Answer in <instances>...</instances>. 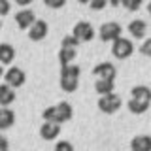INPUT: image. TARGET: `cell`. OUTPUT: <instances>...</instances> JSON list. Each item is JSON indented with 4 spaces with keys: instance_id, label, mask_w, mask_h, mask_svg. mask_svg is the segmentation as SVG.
<instances>
[{
    "instance_id": "obj_1",
    "label": "cell",
    "mask_w": 151,
    "mask_h": 151,
    "mask_svg": "<svg viewBox=\"0 0 151 151\" xmlns=\"http://www.w3.org/2000/svg\"><path fill=\"white\" fill-rule=\"evenodd\" d=\"M79 70L78 64H68V66H60V89L64 93H74L79 87Z\"/></svg>"
},
{
    "instance_id": "obj_2",
    "label": "cell",
    "mask_w": 151,
    "mask_h": 151,
    "mask_svg": "<svg viewBox=\"0 0 151 151\" xmlns=\"http://www.w3.org/2000/svg\"><path fill=\"white\" fill-rule=\"evenodd\" d=\"M111 53L115 59H119V60H125V59H129V57L134 53V45H132V42L129 40V38H119V40H115L113 42V45H111Z\"/></svg>"
},
{
    "instance_id": "obj_3",
    "label": "cell",
    "mask_w": 151,
    "mask_h": 151,
    "mask_svg": "<svg viewBox=\"0 0 151 151\" xmlns=\"http://www.w3.org/2000/svg\"><path fill=\"white\" fill-rule=\"evenodd\" d=\"M121 25L119 23H115V21H108V23H104V25L98 28V36H100V40L102 42H115V40H119L121 38Z\"/></svg>"
},
{
    "instance_id": "obj_4",
    "label": "cell",
    "mask_w": 151,
    "mask_h": 151,
    "mask_svg": "<svg viewBox=\"0 0 151 151\" xmlns=\"http://www.w3.org/2000/svg\"><path fill=\"white\" fill-rule=\"evenodd\" d=\"M119 108H121V96H117L115 93L104 94V96H100V100H98V110L102 113H106V115L115 113Z\"/></svg>"
},
{
    "instance_id": "obj_5",
    "label": "cell",
    "mask_w": 151,
    "mask_h": 151,
    "mask_svg": "<svg viewBox=\"0 0 151 151\" xmlns=\"http://www.w3.org/2000/svg\"><path fill=\"white\" fill-rule=\"evenodd\" d=\"M25 81H27L25 72H23L21 68H17V66H13V68H8L6 74H4V83H8L9 87H13V89L23 87V85H25Z\"/></svg>"
},
{
    "instance_id": "obj_6",
    "label": "cell",
    "mask_w": 151,
    "mask_h": 151,
    "mask_svg": "<svg viewBox=\"0 0 151 151\" xmlns=\"http://www.w3.org/2000/svg\"><path fill=\"white\" fill-rule=\"evenodd\" d=\"M72 34L78 38L79 42H91L93 38H94V28H93L91 23H87V21H79V23H76Z\"/></svg>"
},
{
    "instance_id": "obj_7",
    "label": "cell",
    "mask_w": 151,
    "mask_h": 151,
    "mask_svg": "<svg viewBox=\"0 0 151 151\" xmlns=\"http://www.w3.org/2000/svg\"><path fill=\"white\" fill-rule=\"evenodd\" d=\"M93 76H96V79H115L117 68L111 63H100L93 68Z\"/></svg>"
},
{
    "instance_id": "obj_8",
    "label": "cell",
    "mask_w": 151,
    "mask_h": 151,
    "mask_svg": "<svg viewBox=\"0 0 151 151\" xmlns=\"http://www.w3.org/2000/svg\"><path fill=\"white\" fill-rule=\"evenodd\" d=\"M36 21L38 19H36L32 9H21V12L15 13V23H17L19 28H23V30H25V28H30Z\"/></svg>"
},
{
    "instance_id": "obj_9",
    "label": "cell",
    "mask_w": 151,
    "mask_h": 151,
    "mask_svg": "<svg viewBox=\"0 0 151 151\" xmlns=\"http://www.w3.org/2000/svg\"><path fill=\"white\" fill-rule=\"evenodd\" d=\"M47 30H49L47 23L42 21V19H38L34 25L30 27V30H28V38H30L32 42H40V40H44L47 36Z\"/></svg>"
},
{
    "instance_id": "obj_10",
    "label": "cell",
    "mask_w": 151,
    "mask_h": 151,
    "mask_svg": "<svg viewBox=\"0 0 151 151\" xmlns=\"http://www.w3.org/2000/svg\"><path fill=\"white\" fill-rule=\"evenodd\" d=\"M59 132H60V127H59V123H51V121H45L44 125L40 127V136L44 140H55L57 136H59Z\"/></svg>"
},
{
    "instance_id": "obj_11",
    "label": "cell",
    "mask_w": 151,
    "mask_h": 151,
    "mask_svg": "<svg viewBox=\"0 0 151 151\" xmlns=\"http://www.w3.org/2000/svg\"><path fill=\"white\" fill-rule=\"evenodd\" d=\"M130 151H151V136H134L130 140Z\"/></svg>"
},
{
    "instance_id": "obj_12",
    "label": "cell",
    "mask_w": 151,
    "mask_h": 151,
    "mask_svg": "<svg viewBox=\"0 0 151 151\" xmlns=\"http://www.w3.org/2000/svg\"><path fill=\"white\" fill-rule=\"evenodd\" d=\"M145 30H147V25H145L144 19H134V21H130L129 32H130L132 38H136V40H142V38L145 36Z\"/></svg>"
},
{
    "instance_id": "obj_13",
    "label": "cell",
    "mask_w": 151,
    "mask_h": 151,
    "mask_svg": "<svg viewBox=\"0 0 151 151\" xmlns=\"http://www.w3.org/2000/svg\"><path fill=\"white\" fill-rule=\"evenodd\" d=\"M55 113H57V123H66L72 119V106L68 102H60L55 106Z\"/></svg>"
},
{
    "instance_id": "obj_14",
    "label": "cell",
    "mask_w": 151,
    "mask_h": 151,
    "mask_svg": "<svg viewBox=\"0 0 151 151\" xmlns=\"http://www.w3.org/2000/svg\"><path fill=\"white\" fill-rule=\"evenodd\" d=\"M13 100H15V89L9 87L8 83H2V85H0V104L6 108Z\"/></svg>"
},
{
    "instance_id": "obj_15",
    "label": "cell",
    "mask_w": 151,
    "mask_h": 151,
    "mask_svg": "<svg viewBox=\"0 0 151 151\" xmlns=\"http://www.w3.org/2000/svg\"><path fill=\"white\" fill-rule=\"evenodd\" d=\"M13 123H15V113L9 108H2L0 110V130H8Z\"/></svg>"
},
{
    "instance_id": "obj_16",
    "label": "cell",
    "mask_w": 151,
    "mask_h": 151,
    "mask_svg": "<svg viewBox=\"0 0 151 151\" xmlns=\"http://www.w3.org/2000/svg\"><path fill=\"white\" fill-rule=\"evenodd\" d=\"M130 94H132L130 98H136V100H144V102H151V89H149V87H145V85H136V87H132Z\"/></svg>"
},
{
    "instance_id": "obj_17",
    "label": "cell",
    "mask_w": 151,
    "mask_h": 151,
    "mask_svg": "<svg viewBox=\"0 0 151 151\" xmlns=\"http://www.w3.org/2000/svg\"><path fill=\"white\" fill-rule=\"evenodd\" d=\"M113 89H115L113 79H96V83H94V91L100 94V96H104V94H111Z\"/></svg>"
},
{
    "instance_id": "obj_18",
    "label": "cell",
    "mask_w": 151,
    "mask_h": 151,
    "mask_svg": "<svg viewBox=\"0 0 151 151\" xmlns=\"http://www.w3.org/2000/svg\"><path fill=\"white\" fill-rule=\"evenodd\" d=\"M74 59H76V47H60V51H59V63H60V66L72 64Z\"/></svg>"
},
{
    "instance_id": "obj_19",
    "label": "cell",
    "mask_w": 151,
    "mask_h": 151,
    "mask_svg": "<svg viewBox=\"0 0 151 151\" xmlns=\"http://www.w3.org/2000/svg\"><path fill=\"white\" fill-rule=\"evenodd\" d=\"M13 59H15V49H13L9 44H2V45H0V63H2L4 66H8Z\"/></svg>"
},
{
    "instance_id": "obj_20",
    "label": "cell",
    "mask_w": 151,
    "mask_h": 151,
    "mask_svg": "<svg viewBox=\"0 0 151 151\" xmlns=\"http://www.w3.org/2000/svg\"><path fill=\"white\" fill-rule=\"evenodd\" d=\"M149 104L151 102H144V100H136V98H130L129 100V110H130V113H136V115H142V113H145L149 110Z\"/></svg>"
},
{
    "instance_id": "obj_21",
    "label": "cell",
    "mask_w": 151,
    "mask_h": 151,
    "mask_svg": "<svg viewBox=\"0 0 151 151\" xmlns=\"http://www.w3.org/2000/svg\"><path fill=\"white\" fill-rule=\"evenodd\" d=\"M144 0H123V8L129 9V12H136V9L142 8Z\"/></svg>"
},
{
    "instance_id": "obj_22",
    "label": "cell",
    "mask_w": 151,
    "mask_h": 151,
    "mask_svg": "<svg viewBox=\"0 0 151 151\" xmlns=\"http://www.w3.org/2000/svg\"><path fill=\"white\" fill-rule=\"evenodd\" d=\"M81 42L78 40L74 34H70V36H64L63 38V44H60V47H78Z\"/></svg>"
},
{
    "instance_id": "obj_23",
    "label": "cell",
    "mask_w": 151,
    "mask_h": 151,
    "mask_svg": "<svg viewBox=\"0 0 151 151\" xmlns=\"http://www.w3.org/2000/svg\"><path fill=\"white\" fill-rule=\"evenodd\" d=\"M42 117H44V121H51V123H57L55 106H51V108H47V110H44V113H42Z\"/></svg>"
},
{
    "instance_id": "obj_24",
    "label": "cell",
    "mask_w": 151,
    "mask_h": 151,
    "mask_svg": "<svg viewBox=\"0 0 151 151\" xmlns=\"http://www.w3.org/2000/svg\"><path fill=\"white\" fill-rule=\"evenodd\" d=\"M55 151H74V145L68 140H60V142H57Z\"/></svg>"
},
{
    "instance_id": "obj_25",
    "label": "cell",
    "mask_w": 151,
    "mask_h": 151,
    "mask_svg": "<svg viewBox=\"0 0 151 151\" xmlns=\"http://www.w3.org/2000/svg\"><path fill=\"white\" fill-rule=\"evenodd\" d=\"M106 4H110V2H108V0H91L89 6H91V9H94V12H100V9L106 8Z\"/></svg>"
},
{
    "instance_id": "obj_26",
    "label": "cell",
    "mask_w": 151,
    "mask_h": 151,
    "mask_svg": "<svg viewBox=\"0 0 151 151\" xmlns=\"http://www.w3.org/2000/svg\"><path fill=\"white\" fill-rule=\"evenodd\" d=\"M44 4L47 8H51V9H59V8H63L66 4V0H44Z\"/></svg>"
},
{
    "instance_id": "obj_27",
    "label": "cell",
    "mask_w": 151,
    "mask_h": 151,
    "mask_svg": "<svg viewBox=\"0 0 151 151\" xmlns=\"http://www.w3.org/2000/svg\"><path fill=\"white\" fill-rule=\"evenodd\" d=\"M140 53L145 55V57H151V38L144 40V44L140 45Z\"/></svg>"
},
{
    "instance_id": "obj_28",
    "label": "cell",
    "mask_w": 151,
    "mask_h": 151,
    "mask_svg": "<svg viewBox=\"0 0 151 151\" xmlns=\"http://www.w3.org/2000/svg\"><path fill=\"white\" fill-rule=\"evenodd\" d=\"M0 4H2V15H8V12H9V0H0Z\"/></svg>"
},
{
    "instance_id": "obj_29",
    "label": "cell",
    "mask_w": 151,
    "mask_h": 151,
    "mask_svg": "<svg viewBox=\"0 0 151 151\" xmlns=\"http://www.w3.org/2000/svg\"><path fill=\"white\" fill-rule=\"evenodd\" d=\"M30 2H32V0H15V4H19V6H23V8L28 6Z\"/></svg>"
},
{
    "instance_id": "obj_30",
    "label": "cell",
    "mask_w": 151,
    "mask_h": 151,
    "mask_svg": "<svg viewBox=\"0 0 151 151\" xmlns=\"http://www.w3.org/2000/svg\"><path fill=\"white\" fill-rule=\"evenodd\" d=\"M108 2H110V6L117 8V6H121V4H123V0H108Z\"/></svg>"
},
{
    "instance_id": "obj_31",
    "label": "cell",
    "mask_w": 151,
    "mask_h": 151,
    "mask_svg": "<svg viewBox=\"0 0 151 151\" xmlns=\"http://www.w3.org/2000/svg\"><path fill=\"white\" fill-rule=\"evenodd\" d=\"M147 13H149V15H151V2L147 4Z\"/></svg>"
},
{
    "instance_id": "obj_32",
    "label": "cell",
    "mask_w": 151,
    "mask_h": 151,
    "mask_svg": "<svg viewBox=\"0 0 151 151\" xmlns=\"http://www.w3.org/2000/svg\"><path fill=\"white\" fill-rule=\"evenodd\" d=\"M79 2H81V4H89V2H91V0H79Z\"/></svg>"
}]
</instances>
